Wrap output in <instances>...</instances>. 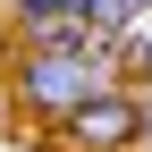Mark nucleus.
I'll return each mask as SVG.
<instances>
[{
    "label": "nucleus",
    "instance_id": "obj_1",
    "mask_svg": "<svg viewBox=\"0 0 152 152\" xmlns=\"http://www.w3.org/2000/svg\"><path fill=\"white\" fill-rule=\"evenodd\" d=\"M17 110H34L42 127H59L68 110H85L93 93H118V51L93 34H51V42L17 51Z\"/></svg>",
    "mask_w": 152,
    "mask_h": 152
},
{
    "label": "nucleus",
    "instance_id": "obj_2",
    "mask_svg": "<svg viewBox=\"0 0 152 152\" xmlns=\"http://www.w3.org/2000/svg\"><path fill=\"white\" fill-rule=\"evenodd\" d=\"M135 127H144V102H127V93H93L85 110H68L51 135L76 144V152H135Z\"/></svg>",
    "mask_w": 152,
    "mask_h": 152
},
{
    "label": "nucleus",
    "instance_id": "obj_3",
    "mask_svg": "<svg viewBox=\"0 0 152 152\" xmlns=\"http://www.w3.org/2000/svg\"><path fill=\"white\" fill-rule=\"evenodd\" d=\"M0 17H17L26 42H51V34H85V0H9Z\"/></svg>",
    "mask_w": 152,
    "mask_h": 152
},
{
    "label": "nucleus",
    "instance_id": "obj_4",
    "mask_svg": "<svg viewBox=\"0 0 152 152\" xmlns=\"http://www.w3.org/2000/svg\"><path fill=\"white\" fill-rule=\"evenodd\" d=\"M135 152H152V102H144V127H135Z\"/></svg>",
    "mask_w": 152,
    "mask_h": 152
},
{
    "label": "nucleus",
    "instance_id": "obj_5",
    "mask_svg": "<svg viewBox=\"0 0 152 152\" xmlns=\"http://www.w3.org/2000/svg\"><path fill=\"white\" fill-rule=\"evenodd\" d=\"M0 51H9V26H0Z\"/></svg>",
    "mask_w": 152,
    "mask_h": 152
}]
</instances>
